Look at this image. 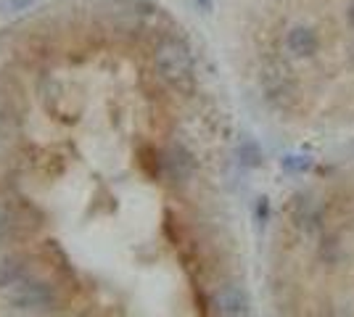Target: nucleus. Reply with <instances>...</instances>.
Instances as JSON below:
<instances>
[{
    "label": "nucleus",
    "mask_w": 354,
    "mask_h": 317,
    "mask_svg": "<svg viewBox=\"0 0 354 317\" xmlns=\"http://www.w3.org/2000/svg\"><path fill=\"white\" fill-rule=\"evenodd\" d=\"M162 169L164 177L172 185H185L193 177V172H196V159H193V153L185 146L172 143L162 156Z\"/></svg>",
    "instance_id": "7ed1b4c3"
},
{
    "label": "nucleus",
    "mask_w": 354,
    "mask_h": 317,
    "mask_svg": "<svg viewBox=\"0 0 354 317\" xmlns=\"http://www.w3.org/2000/svg\"><path fill=\"white\" fill-rule=\"evenodd\" d=\"M214 304L220 315H249V299L241 286H222L214 296Z\"/></svg>",
    "instance_id": "20e7f679"
},
{
    "label": "nucleus",
    "mask_w": 354,
    "mask_h": 317,
    "mask_svg": "<svg viewBox=\"0 0 354 317\" xmlns=\"http://www.w3.org/2000/svg\"><path fill=\"white\" fill-rule=\"evenodd\" d=\"M198 3H201V6H204V8H209V0H198Z\"/></svg>",
    "instance_id": "f8f14e48"
},
{
    "label": "nucleus",
    "mask_w": 354,
    "mask_h": 317,
    "mask_svg": "<svg viewBox=\"0 0 354 317\" xmlns=\"http://www.w3.org/2000/svg\"><path fill=\"white\" fill-rule=\"evenodd\" d=\"M35 0H0V14L3 16H16L27 11Z\"/></svg>",
    "instance_id": "1a4fd4ad"
},
{
    "label": "nucleus",
    "mask_w": 354,
    "mask_h": 317,
    "mask_svg": "<svg viewBox=\"0 0 354 317\" xmlns=\"http://www.w3.org/2000/svg\"><path fill=\"white\" fill-rule=\"evenodd\" d=\"M3 299L19 312H50L59 304L56 286L40 278L37 272H27L11 286L3 288Z\"/></svg>",
    "instance_id": "f03ea898"
},
{
    "label": "nucleus",
    "mask_w": 354,
    "mask_h": 317,
    "mask_svg": "<svg viewBox=\"0 0 354 317\" xmlns=\"http://www.w3.org/2000/svg\"><path fill=\"white\" fill-rule=\"evenodd\" d=\"M346 21H349V24L354 27V0L349 3V8H346Z\"/></svg>",
    "instance_id": "9b49d317"
},
{
    "label": "nucleus",
    "mask_w": 354,
    "mask_h": 317,
    "mask_svg": "<svg viewBox=\"0 0 354 317\" xmlns=\"http://www.w3.org/2000/svg\"><path fill=\"white\" fill-rule=\"evenodd\" d=\"M238 156H241V164H246V166H259V164H262V151H259V146H257L254 140H246V143L241 146Z\"/></svg>",
    "instance_id": "6e6552de"
},
{
    "label": "nucleus",
    "mask_w": 354,
    "mask_h": 317,
    "mask_svg": "<svg viewBox=\"0 0 354 317\" xmlns=\"http://www.w3.org/2000/svg\"><path fill=\"white\" fill-rule=\"evenodd\" d=\"M27 272H32L30 267V259L27 257H8L0 262V291L6 286H11L14 280H19L21 275H27Z\"/></svg>",
    "instance_id": "423d86ee"
},
{
    "label": "nucleus",
    "mask_w": 354,
    "mask_h": 317,
    "mask_svg": "<svg viewBox=\"0 0 354 317\" xmlns=\"http://www.w3.org/2000/svg\"><path fill=\"white\" fill-rule=\"evenodd\" d=\"M294 217L301 227L315 230L317 222H320V209H317V204H315L312 198H299L294 204Z\"/></svg>",
    "instance_id": "0eeeda50"
},
{
    "label": "nucleus",
    "mask_w": 354,
    "mask_h": 317,
    "mask_svg": "<svg viewBox=\"0 0 354 317\" xmlns=\"http://www.w3.org/2000/svg\"><path fill=\"white\" fill-rule=\"evenodd\" d=\"M286 48L296 59H310V56L317 53L320 40H317L315 30H310V27H294V30L288 32V37H286Z\"/></svg>",
    "instance_id": "39448f33"
},
{
    "label": "nucleus",
    "mask_w": 354,
    "mask_h": 317,
    "mask_svg": "<svg viewBox=\"0 0 354 317\" xmlns=\"http://www.w3.org/2000/svg\"><path fill=\"white\" fill-rule=\"evenodd\" d=\"M304 166H312V159H304V156H286L283 159V169H304Z\"/></svg>",
    "instance_id": "9d476101"
},
{
    "label": "nucleus",
    "mask_w": 354,
    "mask_h": 317,
    "mask_svg": "<svg viewBox=\"0 0 354 317\" xmlns=\"http://www.w3.org/2000/svg\"><path fill=\"white\" fill-rule=\"evenodd\" d=\"M153 69L167 85H172L180 93H191L196 85V66L188 46L183 40H162L153 50Z\"/></svg>",
    "instance_id": "f257e3e1"
}]
</instances>
